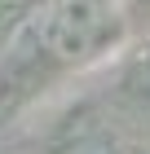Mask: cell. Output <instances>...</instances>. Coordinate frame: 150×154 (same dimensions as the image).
<instances>
[{"instance_id":"2","label":"cell","mask_w":150,"mask_h":154,"mask_svg":"<svg viewBox=\"0 0 150 154\" xmlns=\"http://www.w3.org/2000/svg\"><path fill=\"white\" fill-rule=\"evenodd\" d=\"M58 154H137V150H132L124 137H115V132H84V137H75L71 145H62Z\"/></svg>"},{"instance_id":"3","label":"cell","mask_w":150,"mask_h":154,"mask_svg":"<svg viewBox=\"0 0 150 154\" xmlns=\"http://www.w3.org/2000/svg\"><path fill=\"white\" fill-rule=\"evenodd\" d=\"M18 5H31V0H0V9H18Z\"/></svg>"},{"instance_id":"1","label":"cell","mask_w":150,"mask_h":154,"mask_svg":"<svg viewBox=\"0 0 150 154\" xmlns=\"http://www.w3.org/2000/svg\"><path fill=\"white\" fill-rule=\"evenodd\" d=\"M35 48L53 62H84L110 35V18H106L102 0H40L27 18Z\"/></svg>"}]
</instances>
